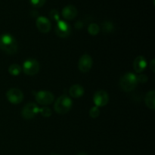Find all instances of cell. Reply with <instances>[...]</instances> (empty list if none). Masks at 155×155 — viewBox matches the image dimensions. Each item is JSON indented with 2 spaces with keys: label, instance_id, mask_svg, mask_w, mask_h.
Segmentation results:
<instances>
[{
  "label": "cell",
  "instance_id": "5bb4252c",
  "mask_svg": "<svg viewBox=\"0 0 155 155\" xmlns=\"http://www.w3.org/2000/svg\"><path fill=\"white\" fill-rule=\"evenodd\" d=\"M69 93L70 95H71V96L73 97V98H80V97L83 96V94H84V88L79 84L73 85V86L70 88Z\"/></svg>",
  "mask_w": 155,
  "mask_h": 155
},
{
  "label": "cell",
  "instance_id": "e0dca14e",
  "mask_svg": "<svg viewBox=\"0 0 155 155\" xmlns=\"http://www.w3.org/2000/svg\"><path fill=\"white\" fill-rule=\"evenodd\" d=\"M114 29V24L110 21H104L102 24V31L104 33H111Z\"/></svg>",
  "mask_w": 155,
  "mask_h": 155
},
{
  "label": "cell",
  "instance_id": "2e32d148",
  "mask_svg": "<svg viewBox=\"0 0 155 155\" xmlns=\"http://www.w3.org/2000/svg\"><path fill=\"white\" fill-rule=\"evenodd\" d=\"M21 71V68L20 65L14 64H12L8 68V73L12 76H18L19 75Z\"/></svg>",
  "mask_w": 155,
  "mask_h": 155
},
{
  "label": "cell",
  "instance_id": "d6986e66",
  "mask_svg": "<svg viewBox=\"0 0 155 155\" xmlns=\"http://www.w3.org/2000/svg\"><path fill=\"white\" fill-rule=\"evenodd\" d=\"M100 114V110L98 107H92L89 110V116L92 118H97Z\"/></svg>",
  "mask_w": 155,
  "mask_h": 155
},
{
  "label": "cell",
  "instance_id": "7c38bea8",
  "mask_svg": "<svg viewBox=\"0 0 155 155\" xmlns=\"http://www.w3.org/2000/svg\"><path fill=\"white\" fill-rule=\"evenodd\" d=\"M77 15V9L72 5L65 6L62 10V16L66 20H73Z\"/></svg>",
  "mask_w": 155,
  "mask_h": 155
},
{
  "label": "cell",
  "instance_id": "d4e9b609",
  "mask_svg": "<svg viewBox=\"0 0 155 155\" xmlns=\"http://www.w3.org/2000/svg\"><path fill=\"white\" fill-rule=\"evenodd\" d=\"M150 68L152 71V72L155 71V66H154V59H153L151 62H150Z\"/></svg>",
  "mask_w": 155,
  "mask_h": 155
},
{
  "label": "cell",
  "instance_id": "7402d4cb",
  "mask_svg": "<svg viewBox=\"0 0 155 155\" xmlns=\"http://www.w3.org/2000/svg\"><path fill=\"white\" fill-rule=\"evenodd\" d=\"M45 1H46V0H30V2H31V4L33 5L34 7L39 8L42 7V6L45 4Z\"/></svg>",
  "mask_w": 155,
  "mask_h": 155
},
{
  "label": "cell",
  "instance_id": "277c9868",
  "mask_svg": "<svg viewBox=\"0 0 155 155\" xmlns=\"http://www.w3.org/2000/svg\"><path fill=\"white\" fill-rule=\"evenodd\" d=\"M36 101L42 105H48L51 104L54 101V95L48 91H39L34 92Z\"/></svg>",
  "mask_w": 155,
  "mask_h": 155
},
{
  "label": "cell",
  "instance_id": "52a82bcc",
  "mask_svg": "<svg viewBox=\"0 0 155 155\" xmlns=\"http://www.w3.org/2000/svg\"><path fill=\"white\" fill-rule=\"evenodd\" d=\"M39 112V108L34 103H28L26 104L21 111V115L26 120L33 119Z\"/></svg>",
  "mask_w": 155,
  "mask_h": 155
},
{
  "label": "cell",
  "instance_id": "4316f807",
  "mask_svg": "<svg viewBox=\"0 0 155 155\" xmlns=\"http://www.w3.org/2000/svg\"><path fill=\"white\" fill-rule=\"evenodd\" d=\"M54 155H60V154H54Z\"/></svg>",
  "mask_w": 155,
  "mask_h": 155
},
{
  "label": "cell",
  "instance_id": "ba28073f",
  "mask_svg": "<svg viewBox=\"0 0 155 155\" xmlns=\"http://www.w3.org/2000/svg\"><path fill=\"white\" fill-rule=\"evenodd\" d=\"M92 58L88 54L81 56L78 62V68L82 73H87L90 71L92 66Z\"/></svg>",
  "mask_w": 155,
  "mask_h": 155
},
{
  "label": "cell",
  "instance_id": "ac0fdd59",
  "mask_svg": "<svg viewBox=\"0 0 155 155\" xmlns=\"http://www.w3.org/2000/svg\"><path fill=\"white\" fill-rule=\"evenodd\" d=\"M100 28L97 24H90L88 27V32L92 36H96L99 33Z\"/></svg>",
  "mask_w": 155,
  "mask_h": 155
},
{
  "label": "cell",
  "instance_id": "9c48e42d",
  "mask_svg": "<svg viewBox=\"0 0 155 155\" xmlns=\"http://www.w3.org/2000/svg\"><path fill=\"white\" fill-rule=\"evenodd\" d=\"M71 27L64 21H58L55 27V33L61 38H66L71 34Z\"/></svg>",
  "mask_w": 155,
  "mask_h": 155
},
{
  "label": "cell",
  "instance_id": "44dd1931",
  "mask_svg": "<svg viewBox=\"0 0 155 155\" xmlns=\"http://www.w3.org/2000/svg\"><path fill=\"white\" fill-rule=\"evenodd\" d=\"M49 15L50 17H51V19H53L54 21H60V20H59V13L56 9H52V10L50 12Z\"/></svg>",
  "mask_w": 155,
  "mask_h": 155
},
{
  "label": "cell",
  "instance_id": "9a60e30c",
  "mask_svg": "<svg viewBox=\"0 0 155 155\" xmlns=\"http://www.w3.org/2000/svg\"><path fill=\"white\" fill-rule=\"evenodd\" d=\"M155 92L154 90H151L146 94L145 98V104L148 108L151 110H154L155 108Z\"/></svg>",
  "mask_w": 155,
  "mask_h": 155
},
{
  "label": "cell",
  "instance_id": "3957f363",
  "mask_svg": "<svg viewBox=\"0 0 155 155\" xmlns=\"http://www.w3.org/2000/svg\"><path fill=\"white\" fill-rule=\"evenodd\" d=\"M72 107V100L67 95H61L56 100L54 108L56 113L65 114Z\"/></svg>",
  "mask_w": 155,
  "mask_h": 155
},
{
  "label": "cell",
  "instance_id": "4fadbf2b",
  "mask_svg": "<svg viewBox=\"0 0 155 155\" xmlns=\"http://www.w3.org/2000/svg\"><path fill=\"white\" fill-rule=\"evenodd\" d=\"M147 61L143 56H139L133 62V68L137 73H141L146 68Z\"/></svg>",
  "mask_w": 155,
  "mask_h": 155
},
{
  "label": "cell",
  "instance_id": "ffe728a7",
  "mask_svg": "<svg viewBox=\"0 0 155 155\" xmlns=\"http://www.w3.org/2000/svg\"><path fill=\"white\" fill-rule=\"evenodd\" d=\"M39 113L45 117H49L51 115V110L48 107H42V108L39 109Z\"/></svg>",
  "mask_w": 155,
  "mask_h": 155
},
{
  "label": "cell",
  "instance_id": "8992f818",
  "mask_svg": "<svg viewBox=\"0 0 155 155\" xmlns=\"http://www.w3.org/2000/svg\"><path fill=\"white\" fill-rule=\"evenodd\" d=\"M8 101L14 104H18L24 99V94L19 89L12 88L8 89L6 93Z\"/></svg>",
  "mask_w": 155,
  "mask_h": 155
},
{
  "label": "cell",
  "instance_id": "cb8c5ba5",
  "mask_svg": "<svg viewBox=\"0 0 155 155\" xmlns=\"http://www.w3.org/2000/svg\"><path fill=\"white\" fill-rule=\"evenodd\" d=\"M75 27L77 29H78V30H80V29L83 28V22H82V21H78L77 22H76Z\"/></svg>",
  "mask_w": 155,
  "mask_h": 155
},
{
  "label": "cell",
  "instance_id": "603a6c76",
  "mask_svg": "<svg viewBox=\"0 0 155 155\" xmlns=\"http://www.w3.org/2000/svg\"><path fill=\"white\" fill-rule=\"evenodd\" d=\"M137 77V80L138 83H145L147 81H148V77L145 74H141V75L138 76Z\"/></svg>",
  "mask_w": 155,
  "mask_h": 155
},
{
  "label": "cell",
  "instance_id": "7a4b0ae2",
  "mask_svg": "<svg viewBox=\"0 0 155 155\" xmlns=\"http://www.w3.org/2000/svg\"><path fill=\"white\" fill-rule=\"evenodd\" d=\"M138 84L137 77L132 73L124 74L120 80V86L124 92H131Z\"/></svg>",
  "mask_w": 155,
  "mask_h": 155
},
{
  "label": "cell",
  "instance_id": "484cf974",
  "mask_svg": "<svg viewBox=\"0 0 155 155\" xmlns=\"http://www.w3.org/2000/svg\"><path fill=\"white\" fill-rule=\"evenodd\" d=\"M77 155H87V154H86L85 152H80V153H79Z\"/></svg>",
  "mask_w": 155,
  "mask_h": 155
},
{
  "label": "cell",
  "instance_id": "6da1fadb",
  "mask_svg": "<svg viewBox=\"0 0 155 155\" xmlns=\"http://www.w3.org/2000/svg\"><path fill=\"white\" fill-rule=\"evenodd\" d=\"M0 49L8 54H13L18 51V43L13 36L8 33L0 35Z\"/></svg>",
  "mask_w": 155,
  "mask_h": 155
},
{
  "label": "cell",
  "instance_id": "5b68a950",
  "mask_svg": "<svg viewBox=\"0 0 155 155\" xmlns=\"http://www.w3.org/2000/svg\"><path fill=\"white\" fill-rule=\"evenodd\" d=\"M23 71L27 75H36L39 71V64L35 59H28L26 61L23 65Z\"/></svg>",
  "mask_w": 155,
  "mask_h": 155
},
{
  "label": "cell",
  "instance_id": "8fae6325",
  "mask_svg": "<svg viewBox=\"0 0 155 155\" xmlns=\"http://www.w3.org/2000/svg\"><path fill=\"white\" fill-rule=\"evenodd\" d=\"M36 27L41 33H45L50 31L51 24L48 18L43 16H40L36 20Z\"/></svg>",
  "mask_w": 155,
  "mask_h": 155
},
{
  "label": "cell",
  "instance_id": "30bf717a",
  "mask_svg": "<svg viewBox=\"0 0 155 155\" xmlns=\"http://www.w3.org/2000/svg\"><path fill=\"white\" fill-rule=\"evenodd\" d=\"M108 94L104 90L98 91L93 96V101L96 107H104L108 103Z\"/></svg>",
  "mask_w": 155,
  "mask_h": 155
}]
</instances>
